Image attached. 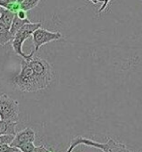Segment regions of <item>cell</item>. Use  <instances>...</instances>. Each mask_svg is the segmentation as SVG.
<instances>
[{"instance_id":"6da1fadb","label":"cell","mask_w":142,"mask_h":152,"mask_svg":"<svg viewBox=\"0 0 142 152\" xmlns=\"http://www.w3.org/2000/svg\"><path fill=\"white\" fill-rule=\"evenodd\" d=\"M54 77V71L49 62L32 57L21 61V71L12 77L11 83L22 92H37L49 87Z\"/></svg>"},{"instance_id":"7a4b0ae2","label":"cell","mask_w":142,"mask_h":152,"mask_svg":"<svg viewBox=\"0 0 142 152\" xmlns=\"http://www.w3.org/2000/svg\"><path fill=\"white\" fill-rule=\"evenodd\" d=\"M81 144L98 148V149H101L103 152H130L124 143L116 142V140H114L111 138H108L107 142L102 143L87 138H84V137L81 136L76 137V138H74L71 140V143L68 146V148H67L66 152H72L74 150V148L81 145Z\"/></svg>"},{"instance_id":"3957f363","label":"cell","mask_w":142,"mask_h":152,"mask_svg":"<svg viewBox=\"0 0 142 152\" xmlns=\"http://www.w3.org/2000/svg\"><path fill=\"white\" fill-rule=\"evenodd\" d=\"M41 25H42L41 23H33L30 21V23L24 24V26L15 34L12 42H11L15 53L20 55V56H21L24 59H25V60H28V59L33 57V55H34L33 53H31L30 54H25L24 51H22V45H24L25 40L28 39L30 36H32L33 32L41 27Z\"/></svg>"},{"instance_id":"277c9868","label":"cell","mask_w":142,"mask_h":152,"mask_svg":"<svg viewBox=\"0 0 142 152\" xmlns=\"http://www.w3.org/2000/svg\"><path fill=\"white\" fill-rule=\"evenodd\" d=\"M20 109L17 100L10 98L7 94L0 95V119L18 121Z\"/></svg>"},{"instance_id":"5b68a950","label":"cell","mask_w":142,"mask_h":152,"mask_svg":"<svg viewBox=\"0 0 142 152\" xmlns=\"http://www.w3.org/2000/svg\"><path fill=\"white\" fill-rule=\"evenodd\" d=\"M61 38V32H51L49 30L43 28H38L35 30L32 34V40H33V46H34V50L32 53H35L39 50L41 46L48 44L53 41H58Z\"/></svg>"},{"instance_id":"8992f818","label":"cell","mask_w":142,"mask_h":152,"mask_svg":"<svg viewBox=\"0 0 142 152\" xmlns=\"http://www.w3.org/2000/svg\"><path fill=\"white\" fill-rule=\"evenodd\" d=\"M35 132L30 127H27L24 130H21L18 133H17L14 137L13 142L10 143L11 146L18 148L21 145L27 142H35Z\"/></svg>"},{"instance_id":"52a82bcc","label":"cell","mask_w":142,"mask_h":152,"mask_svg":"<svg viewBox=\"0 0 142 152\" xmlns=\"http://www.w3.org/2000/svg\"><path fill=\"white\" fill-rule=\"evenodd\" d=\"M16 121H9V120H2L0 119V136L2 135H11L15 136L16 133Z\"/></svg>"},{"instance_id":"ba28073f","label":"cell","mask_w":142,"mask_h":152,"mask_svg":"<svg viewBox=\"0 0 142 152\" xmlns=\"http://www.w3.org/2000/svg\"><path fill=\"white\" fill-rule=\"evenodd\" d=\"M15 16H16V14L11 12L10 10L0 7V23L4 24L7 28L10 29Z\"/></svg>"},{"instance_id":"9c48e42d","label":"cell","mask_w":142,"mask_h":152,"mask_svg":"<svg viewBox=\"0 0 142 152\" xmlns=\"http://www.w3.org/2000/svg\"><path fill=\"white\" fill-rule=\"evenodd\" d=\"M13 38L14 36L11 33L10 29L0 23V46H5L8 43L12 42Z\"/></svg>"},{"instance_id":"30bf717a","label":"cell","mask_w":142,"mask_h":152,"mask_svg":"<svg viewBox=\"0 0 142 152\" xmlns=\"http://www.w3.org/2000/svg\"><path fill=\"white\" fill-rule=\"evenodd\" d=\"M28 23H30V20H29L28 18H27V20H21V18H20L16 15L14 18L12 25H11V27H10V31H11V33H12V35L15 36V34H16V33L20 30L24 24H27Z\"/></svg>"},{"instance_id":"8fae6325","label":"cell","mask_w":142,"mask_h":152,"mask_svg":"<svg viewBox=\"0 0 142 152\" xmlns=\"http://www.w3.org/2000/svg\"><path fill=\"white\" fill-rule=\"evenodd\" d=\"M40 0H22L21 2V9L24 10V11H29L38 5Z\"/></svg>"},{"instance_id":"7c38bea8","label":"cell","mask_w":142,"mask_h":152,"mask_svg":"<svg viewBox=\"0 0 142 152\" xmlns=\"http://www.w3.org/2000/svg\"><path fill=\"white\" fill-rule=\"evenodd\" d=\"M35 145H34V142H27V143H24L18 147L21 152H33L35 149Z\"/></svg>"},{"instance_id":"4fadbf2b","label":"cell","mask_w":142,"mask_h":152,"mask_svg":"<svg viewBox=\"0 0 142 152\" xmlns=\"http://www.w3.org/2000/svg\"><path fill=\"white\" fill-rule=\"evenodd\" d=\"M18 151H20L18 148L11 146L8 143L0 144V152H18Z\"/></svg>"},{"instance_id":"5bb4252c","label":"cell","mask_w":142,"mask_h":152,"mask_svg":"<svg viewBox=\"0 0 142 152\" xmlns=\"http://www.w3.org/2000/svg\"><path fill=\"white\" fill-rule=\"evenodd\" d=\"M15 136H11V135H2L0 136V144L3 143H8L10 144L11 142H13Z\"/></svg>"},{"instance_id":"9a60e30c","label":"cell","mask_w":142,"mask_h":152,"mask_svg":"<svg viewBox=\"0 0 142 152\" xmlns=\"http://www.w3.org/2000/svg\"><path fill=\"white\" fill-rule=\"evenodd\" d=\"M17 16L20 18H21V20H27V11H24V10H22V9H21L16 14Z\"/></svg>"},{"instance_id":"2e32d148","label":"cell","mask_w":142,"mask_h":152,"mask_svg":"<svg viewBox=\"0 0 142 152\" xmlns=\"http://www.w3.org/2000/svg\"><path fill=\"white\" fill-rule=\"evenodd\" d=\"M110 2H111V0H103V4H102V6L99 8V10L98 11V14L102 13L103 11L106 9V7L108 6V4H109Z\"/></svg>"},{"instance_id":"e0dca14e","label":"cell","mask_w":142,"mask_h":152,"mask_svg":"<svg viewBox=\"0 0 142 152\" xmlns=\"http://www.w3.org/2000/svg\"><path fill=\"white\" fill-rule=\"evenodd\" d=\"M50 149L49 148H47L46 146H44V145H40V146H36L35 147V149L33 152H48Z\"/></svg>"},{"instance_id":"ac0fdd59","label":"cell","mask_w":142,"mask_h":152,"mask_svg":"<svg viewBox=\"0 0 142 152\" xmlns=\"http://www.w3.org/2000/svg\"><path fill=\"white\" fill-rule=\"evenodd\" d=\"M13 1H15V0H0V7H2V8H7L10 3Z\"/></svg>"},{"instance_id":"d6986e66","label":"cell","mask_w":142,"mask_h":152,"mask_svg":"<svg viewBox=\"0 0 142 152\" xmlns=\"http://www.w3.org/2000/svg\"><path fill=\"white\" fill-rule=\"evenodd\" d=\"M89 1H91L92 4H98V2H100L99 0H89Z\"/></svg>"},{"instance_id":"ffe728a7","label":"cell","mask_w":142,"mask_h":152,"mask_svg":"<svg viewBox=\"0 0 142 152\" xmlns=\"http://www.w3.org/2000/svg\"><path fill=\"white\" fill-rule=\"evenodd\" d=\"M48 152H55V151H54V150H52V149H50L49 151H48Z\"/></svg>"},{"instance_id":"44dd1931","label":"cell","mask_w":142,"mask_h":152,"mask_svg":"<svg viewBox=\"0 0 142 152\" xmlns=\"http://www.w3.org/2000/svg\"><path fill=\"white\" fill-rule=\"evenodd\" d=\"M18 2H21V1H22V0H18Z\"/></svg>"},{"instance_id":"7402d4cb","label":"cell","mask_w":142,"mask_h":152,"mask_svg":"<svg viewBox=\"0 0 142 152\" xmlns=\"http://www.w3.org/2000/svg\"><path fill=\"white\" fill-rule=\"evenodd\" d=\"M18 152H21V150H20V151H18Z\"/></svg>"}]
</instances>
